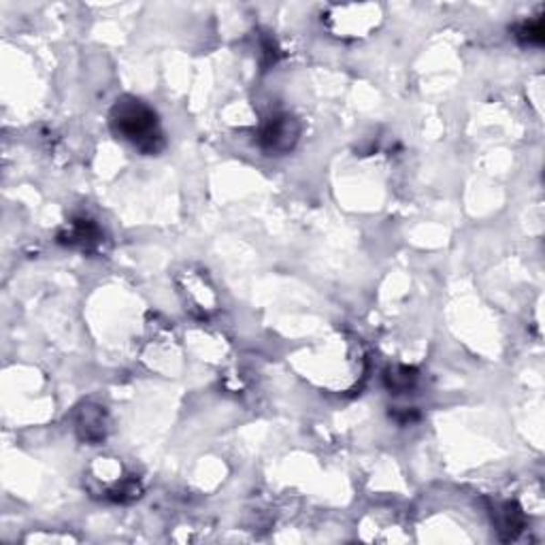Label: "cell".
<instances>
[{
    "instance_id": "obj_4",
    "label": "cell",
    "mask_w": 545,
    "mask_h": 545,
    "mask_svg": "<svg viewBox=\"0 0 545 545\" xmlns=\"http://www.w3.org/2000/svg\"><path fill=\"white\" fill-rule=\"evenodd\" d=\"M100 239L102 230L99 228V224L83 215L73 217V220L60 230V235H58V241H60L62 246L79 249H92L99 246Z\"/></svg>"
},
{
    "instance_id": "obj_2",
    "label": "cell",
    "mask_w": 545,
    "mask_h": 545,
    "mask_svg": "<svg viewBox=\"0 0 545 545\" xmlns=\"http://www.w3.org/2000/svg\"><path fill=\"white\" fill-rule=\"evenodd\" d=\"M299 137L300 126L297 118H292L290 113H273L260 124L256 141H258V147L262 152L284 156V153L294 150Z\"/></svg>"
},
{
    "instance_id": "obj_1",
    "label": "cell",
    "mask_w": 545,
    "mask_h": 545,
    "mask_svg": "<svg viewBox=\"0 0 545 545\" xmlns=\"http://www.w3.org/2000/svg\"><path fill=\"white\" fill-rule=\"evenodd\" d=\"M109 124L118 139H124L134 150L153 156L164 150L166 141L160 118L153 109L134 96H121L111 109Z\"/></svg>"
},
{
    "instance_id": "obj_7",
    "label": "cell",
    "mask_w": 545,
    "mask_h": 545,
    "mask_svg": "<svg viewBox=\"0 0 545 545\" xmlns=\"http://www.w3.org/2000/svg\"><path fill=\"white\" fill-rule=\"evenodd\" d=\"M516 38L520 41L522 45H541L543 43V19L537 17V19H527V22L518 24L516 26Z\"/></svg>"
},
{
    "instance_id": "obj_8",
    "label": "cell",
    "mask_w": 545,
    "mask_h": 545,
    "mask_svg": "<svg viewBox=\"0 0 545 545\" xmlns=\"http://www.w3.org/2000/svg\"><path fill=\"white\" fill-rule=\"evenodd\" d=\"M390 415H393V418H394L396 422H399L401 426L414 424V422L420 418V415H418V412H415V409H409V412H407V409H403L401 414H399V412H394V414H390Z\"/></svg>"
},
{
    "instance_id": "obj_5",
    "label": "cell",
    "mask_w": 545,
    "mask_h": 545,
    "mask_svg": "<svg viewBox=\"0 0 545 545\" xmlns=\"http://www.w3.org/2000/svg\"><path fill=\"white\" fill-rule=\"evenodd\" d=\"M492 522H495V529L498 537L503 541H514L520 537V533L527 529V518H524V511L518 508L516 503H501L492 509Z\"/></svg>"
},
{
    "instance_id": "obj_6",
    "label": "cell",
    "mask_w": 545,
    "mask_h": 545,
    "mask_svg": "<svg viewBox=\"0 0 545 545\" xmlns=\"http://www.w3.org/2000/svg\"><path fill=\"white\" fill-rule=\"evenodd\" d=\"M415 382H418V371L415 369L393 367L386 371V386L394 394H405L409 390H414Z\"/></svg>"
},
{
    "instance_id": "obj_3",
    "label": "cell",
    "mask_w": 545,
    "mask_h": 545,
    "mask_svg": "<svg viewBox=\"0 0 545 545\" xmlns=\"http://www.w3.org/2000/svg\"><path fill=\"white\" fill-rule=\"evenodd\" d=\"M75 431L79 435V439L86 441L89 445L102 444L109 433V420L105 409L92 405V403L83 405L79 412H77Z\"/></svg>"
}]
</instances>
